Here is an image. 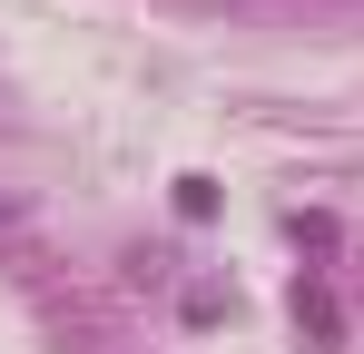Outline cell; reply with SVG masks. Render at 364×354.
Segmentation results:
<instances>
[{
  "label": "cell",
  "mask_w": 364,
  "mask_h": 354,
  "mask_svg": "<svg viewBox=\"0 0 364 354\" xmlns=\"http://www.w3.org/2000/svg\"><path fill=\"white\" fill-rule=\"evenodd\" d=\"M296 325L315 335V345H335V335H345V305H335L325 286H296Z\"/></svg>",
  "instance_id": "cell-1"
}]
</instances>
